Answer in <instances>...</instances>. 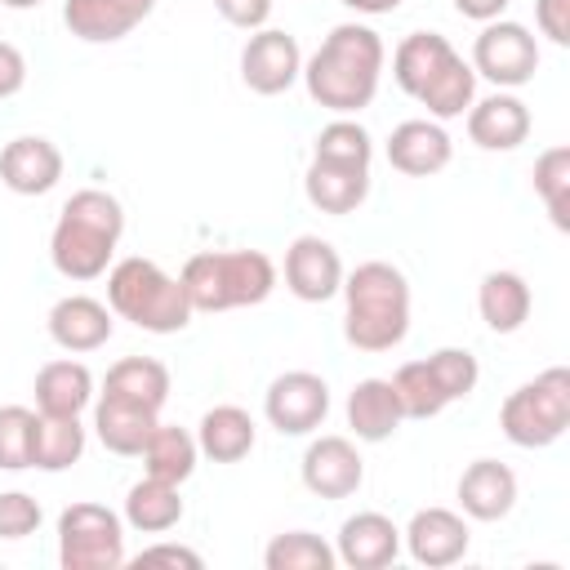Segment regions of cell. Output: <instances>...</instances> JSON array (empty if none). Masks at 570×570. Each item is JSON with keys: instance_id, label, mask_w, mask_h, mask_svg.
Instances as JSON below:
<instances>
[{"instance_id": "35", "label": "cell", "mask_w": 570, "mask_h": 570, "mask_svg": "<svg viewBox=\"0 0 570 570\" xmlns=\"http://www.w3.org/2000/svg\"><path fill=\"white\" fill-rule=\"evenodd\" d=\"M36 423H40L36 410H27V405H0V468L4 472L31 468Z\"/></svg>"}, {"instance_id": "29", "label": "cell", "mask_w": 570, "mask_h": 570, "mask_svg": "<svg viewBox=\"0 0 570 570\" xmlns=\"http://www.w3.org/2000/svg\"><path fill=\"white\" fill-rule=\"evenodd\" d=\"M138 459H142V476H156V481L183 485V481L196 472L200 445H196V436H191L187 428H178V423H156Z\"/></svg>"}, {"instance_id": "36", "label": "cell", "mask_w": 570, "mask_h": 570, "mask_svg": "<svg viewBox=\"0 0 570 570\" xmlns=\"http://www.w3.org/2000/svg\"><path fill=\"white\" fill-rule=\"evenodd\" d=\"M534 191L543 196L552 223L566 232L570 218H566V196H570V147H548L539 160H534Z\"/></svg>"}, {"instance_id": "1", "label": "cell", "mask_w": 570, "mask_h": 570, "mask_svg": "<svg viewBox=\"0 0 570 570\" xmlns=\"http://www.w3.org/2000/svg\"><path fill=\"white\" fill-rule=\"evenodd\" d=\"M383 62H387V49H383V36L365 22H338L321 45L316 53L303 62V85H307V98L334 116H356L374 102L379 94V80H383Z\"/></svg>"}, {"instance_id": "32", "label": "cell", "mask_w": 570, "mask_h": 570, "mask_svg": "<svg viewBox=\"0 0 570 570\" xmlns=\"http://www.w3.org/2000/svg\"><path fill=\"white\" fill-rule=\"evenodd\" d=\"M263 566L267 570H334L338 557H334V548L321 534H312V530H285V534H276L263 548Z\"/></svg>"}, {"instance_id": "9", "label": "cell", "mask_w": 570, "mask_h": 570, "mask_svg": "<svg viewBox=\"0 0 570 570\" xmlns=\"http://www.w3.org/2000/svg\"><path fill=\"white\" fill-rule=\"evenodd\" d=\"M472 71L485 76L494 89H521L539 71V40L525 22L494 18L481 22V36L472 40Z\"/></svg>"}, {"instance_id": "5", "label": "cell", "mask_w": 570, "mask_h": 570, "mask_svg": "<svg viewBox=\"0 0 570 570\" xmlns=\"http://www.w3.org/2000/svg\"><path fill=\"white\" fill-rule=\"evenodd\" d=\"M178 281L191 312L258 307L276 289V263L263 249H200L183 263Z\"/></svg>"}, {"instance_id": "39", "label": "cell", "mask_w": 570, "mask_h": 570, "mask_svg": "<svg viewBox=\"0 0 570 570\" xmlns=\"http://www.w3.org/2000/svg\"><path fill=\"white\" fill-rule=\"evenodd\" d=\"M214 9L223 13V22H232L240 31H258L272 18V0H214Z\"/></svg>"}, {"instance_id": "19", "label": "cell", "mask_w": 570, "mask_h": 570, "mask_svg": "<svg viewBox=\"0 0 570 570\" xmlns=\"http://www.w3.org/2000/svg\"><path fill=\"white\" fill-rule=\"evenodd\" d=\"M334 557L352 570H383L401 557V530L392 517L383 512H356L338 525V543Z\"/></svg>"}, {"instance_id": "14", "label": "cell", "mask_w": 570, "mask_h": 570, "mask_svg": "<svg viewBox=\"0 0 570 570\" xmlns=\"http://www.w3.org/2000/svg\"><path fill=\"white\" fill-rule=\"evenodd\" d=\"M468 539H472V534H468V521H463L454 508H419V512L410 517V525L401 530L405 552H410L419 566H432V570L463 561Z\"/></svg>"}, {"instance_id": "2", "label": "cell", "mask_w": 570, "mask_h": 570, "mask_svg": "<svg viewBox=\"0 0 570 570\" xmlns=\"http://www.w3.org/2000/svg\"><path fill=\"white\" fill-rule=\"evenodd\" d=\"M343 338L356 352H392L410 334V281L396 263L370 258L343 272Z\"/></svg>"}, {"instance_id": "45", "label": "cell", "mask_w": 570, "mask_h": 570, "mask_svg": "<svg viewBox=\"0 0 570 570\" xmlns=\"http://www.w3.org/2000/svg\"><path fill=\"white\" fill-rule=\"evenodd\" d=\"M4 9H36V4H45V0H0Z\"/></svg>"}, {"instance_id": "11", "label": "cell", "mask_w": 570, "mask_h": 570, "mask_svg": "<svg viewBox=\"0 0 570 570\" xmlns=\"http://www.w3.org/2000/svg\"><path fill=\"white\" fill-rule=\"evenodd\" d=\"M303 76V49L289 31L281 27H258L249 31L245 49H240V80L263 94V98H276L285 94L294 80Z\"/></svg>"}, {"instance_id": "18", "label": "cell", "mask_w": 570, "mask_h": 570, "mask_svg": "<svg viewBox=\"0 0 570 570\" xmlns=\"http://www.w3.org/2000/svg\"><path fill=\"white\" fill-rule=\"evenodd\" d=\"M49 338L62 347V352H98L111 330H116V312L89 294H67L49 307Z\"/></svg>"}, {"instance_id": "21", "label": "cell", "mask_w": 570, "mask_h": 570, "mask_svg": "<svg viewBox=\"0 0 570 570\" xmlns=\"http://www.w3.org/2000/svg\"><path fill=\"white\" fill-rule=\"evenodd\" d=\"M459 508L472 521H503L517 508V472L499 459H476L459 476Z\"/></svg>"}, {"instance_id": "38", "label": "cell", "mask_w": 570, "mask_h": 570, "mask_svg": "<svg viewBox=\"0 0 570 570\" xmlns=\"http://www.w3.org/2000/svg\"><path fill=\"white\" fill-rule=\"evenodd\" d=\"M40 503L27 490H4L0 494V539H27L40 530Z\"/></svg>"}, {"instance_id": "23", "label": "cell", "mask_w": 570, "mask_h": 570, "mask_svg": "<svg viewBox=\"0 0 570 570\" xmlns=\"http://www.w3.org/2000/svg\"><path fill=\"white\" fill-rule=\"evenodd\" d=\"M530 307H534V294L525 285L521 272H485L481 276V289H476V312L481 321L494 330V334H517L525 321H530Z\"/></svg>"}, {"instance_id": "28", "label": "cell", "mask_w": 570, "mask_h": 570, "mask_svg": "<svg viewBox=\"0 0 570 570\" xmlns=\"http://www.w3.org/2000/svg\"><path fill=\"white\" fill-rule=\"evenodd\" d=\"M254 436H258V428H254L249 410H240V405H214L196 423V445L214 463H240L254 450Z\"/></svg>"}, {"instance_id": "31", "label": "cell", "mask_w": 570, "mask_h": 570, "mask_svg": "<svg viewBox=\"0 0 570 570\" xmlns=\"http://www.w3.org/2000/svg\"><path fill=\"white\" fill-rule=\"evenodd\" d=\"M40 414V410H36ZM85 428L80 419H53V414H40L36 423V450H31V468L40 472H67L71 463H80L85 454Z\"/></svg>"}, {"instance_id": "22", "label": "cell", "mask_w": 570, "mask_h": 570, "mask_svg": "<svg viewBox=\"0 0 570 570\" xmlns=\"http://www.w3.org/2000/svg\"><path fill=\"white\" fill-rule=\"evenodd\" d=\"M94 405V374L85 361H49L36 374V410L53 419H80Z\"/></svg>"}, {"instance_id": "7", "label": "cell", "mask_w": 570, "mask_h": 570, "mask_svg": "<svg viewBox=\"0 0 570 570\" xmlns=\"http://www.w3.org/2000/svg\"><path fill=\"white\" fill-rule=\"evenodd\" d=\"M499 428L521 450L557 445L570 428V370L552 365L530 383H521L517 392H508V401L499 405Z\"/></svg>"}, {"instance_id": "12", "label": "cell", "mask_w": 570, "mask_h": 570, "mask_svg": "<svg viewBox=\"0 0 570 570\" xmlns=\"http://www.w3.org/2000/svg\"><path fill=\"white\" fill-rule=\"evenodd\" d=\"M303 485L316 494V499H347L361 490L365 481V459L361 450L352 445V436H338V432H325L316 436L307 450H303Z\"/></svg>"}, {"instance_id": "27", "label": "cell", "mask_w": 570, "mask_h": 570, "mask_svg": "<svg viewBox=\"0 0 570 570\" xmlns=\"http://www.w3.org/2000/svg\"><path fill=\"white\" fill-rule=\"evenodd\" d=\"M347 428L356 441H387L401 428V405L392 392V379H361L347 392Z\"/></svg>"}, {"instance_id": "6", "label": "cell", "mask_w": 570, "mask_h": 570, "mask_svg": "<svg viewBox=\"0 0 570 570\" xmlns=\"http://www.w3.org/2000/svg\"><path fill=\"white\" fill-rule=\"evenodd\" d=\"M107 307L147 334H178L196 316L183 281L142 254L107 267Z\"/></svg>"}, {"instance_id": "25", "label": "cell", "mask_w": 570, "mask_h": 570, "mask_svg": "<svg viewBox=\"0 0 570 570\" xmlns=\"http://www.w3.org/2000/svg\"><path fill=\"white\" fill-rule=\"evenodd\" d=\"M303 191L321 214H352L365 205L370 196V169H352V165H330V160H312L303 174Z\"/></svg>"}, {"instance_id": "41", "label": "cell", "mask_w": 570, "mask_h": 570, "mask_svg": "<svg viewBox=\"0 0 570 570\" xmlns=\"http://www.w3.org/2000/svg\"><path fill=\"white\" fill-rule=\"evenodd\" d=\"M27 85V58L18 45L0 40V98H13Z\"/></svg>"}, {"instance_id": "34", "label": "cell", "mask_w": 570, "mask_h": 570, "mask_svg": "<svg viewBox=\"0 0 570 570\" xmlns=\"http://www.w3.org/2000/svg\"><path fill=\"white\" fill-rule=\"evenodd\" d=\"M392 392H396L401 419H436V414L450 405L445 392L436 387L428 361H405V365L392 374Z\"/></svg>"}, {"instance_id": "26", "label": "cell", "mask_w": 570, "mask_h": 570, "mask_svg": "<svg viewBox=\"0 0 570 570\" xmlns=\"http://www.w3.org/2000/svg\"><path fill=\"white\" fill-rule=\"evenodd\" d=\"M102 396H116V401H129V405H142V410L160 414L165 401H169V370L156 356H125L107 370Z\"/></svg>"}, {"instance_id": "30", "label": "cell", "mask_w": 570, "mask_h": 570, "mask_svg": "<svg viewBox=\"0 0 570 570\" xmlns=\"http://www.w3.org/2000/svg\"><path fill=\"white\" fill-rule=\"evenodd\" d=\"M183 521V494L169 481L142 476L129 485L125 494V525H134L138 534H165Z\"/></svg>"}, {"instance_id": "13", "label": "cell", "mask_w": 570, "mask_h": 570, "mask_svg": "<svg viewBox=\"0 0 570 570\" xmlns=\"http://www.w3.org/2000/svg\"><path fill=\"white\" fill-rule=\"evenodd\" d=\"M285 289L298 303H325L343 289V258L325 236H294L285 249Z\"/></svg>"}, {"instance_id": "42", "label": "cell", "mask_w": 570, "mask_h": 570, "mask_svg": "<svg viewBox=\"0 0 570 570\" xmlns=\"http://www.w3.org/2000/svg\"><path fill=\"white\" fill-rule=\"evenodd\" d=\"M156 561L200 570V552H191V548H183V543H151V548H142V552H138V566H156Z\"/></svg>"}, {"instance_id": "20", "label": "cell", "mask_w": 570, "mask_h": 570, "mask_svg": "<svg viewBox=\"0 0 570 570\" xmlns=\"http://www.w3.org/2000/svg\"><path fill=\"white\" fill-rule=\"evenodd\" d=\"M151 9H156V0H67L62 22L76 40L111 45V40H125Z\"/></svg>"}, {"instance_id": "37", "label": "cell", "mask_w": 570, "mask_h": 570, "mask_svg": "<svg viewBox=\"0 0 570 570\" xmlns=\"http://www.w3.org/2000/svg\"><path fill=\"white\" fill-rule=\"evenodd\" d=\"M423 361H428V370H432V379H436V387L445 392L450 405L463 401V396H472V387L481 379V365H476V356L468 347H436Z\"/></svg>"}, {"instance_id": "10", "label": "cell", "mask_w": 570, "mask_h": 570, "mask_svg": "<svg viewBox=\"0 0 570 570\" xmlns=\"http://www.w3.org/2000/svg\"><path fill=\"white\" fill-rule=\"evenodd\" d=\"M263 414L281 436H307L330 414V383L312 370H285L267 383Z\"/></svg>"}, {"instance_id": "43", "label": "cell", "mask_w": 570, "mask_h": 570, "mask_svg": "<svg viewBox=\"0 0 570 570\" xmlns=\"http://www.w3.org/2000/svg\"><path fill=\"white\" fill-rule=\"evenodd\" d=\"M508 4H512V0H454V9H459L463 18H472V22H494V18L508 13Z\"/></svg>"}, {"instance_id": "24", "label": "cell", "mask_w": 570, "mask_h": 570, "mask_svg": "<svg viewBox=\"0 0 570 570\" xmlns=\"http://www.w3.org/2000/svg\"><path fill=\"white\" fill-rule=\"evenodd\" d=\"M156 423H160L156 410L129 405V401H116V396H102V392H98V401H94V432H98V441H102L111 454H120V459H138Z\"/></svg>"}, {"instance_id": "16", "label": "cell", "mask_w": 570, "mask_h": 570, "mask_svg": "<svg viewBox=\"0 0 570 570\" xmlns=\"http://www.w3.org/2000/svg\"><path fill=\"white\" fill-rule=\"evenodd\" d=\"M454 156V142L450 134L441 129V120H401L392 134H387V165L405 178H432L450 165Z\"/></svg>"}, {"instance_id": "8", "label": "cell", "mask_w": 570, "mask_h": 570, "mask_svg": "<svg viewBox=\"0 0 570 570\" xmlns=\"http://www.w3.org/2000/svg\"><path fill=\"white\" fill-rule=\"evenodd\" d=\"M62 570H116L125 566V517L102 503H71L58 517Z\"/></svg>"}, {"instance_id": "17", "label": "cell", "mask_w": 570, "mask_h": 570, "mask_svg": "<svg viewBox=\"0 0 570 570\" xmlns=\"http://www.w3.org/2000/svg\"><path fill=\"white\" fill-rule=\"evenodd\" d=\"M62 178V151L40 138V134H22L13 142H4L0 151V183L13 196H45L53 191Z\"/></svg>"}, {"instance_id": "33", "label": "cell", "mask_w": 570, "mask_h": 570, "mask_svg": "<svg viewBox=\"0 0 570 570\" xmlns=\"http://www.w3.org/2000/svg\"><path fill=\"white\" fill-rule=\"evenodd\" d=\"M312 160H330V165H352V169H370L374 160V138L365 134V125H356L352 116H334L312 147Z\"/></svg>"}, {"instance_id": "40", "label": "cell", "mask_w": 570, "mask_h": 570, "mask_svg": "<svg viewBox=\"0 0 570 570\" xmlns=\"http://www.w3.org/2000/svg\"><path fill=\"white\" fill-rule=\"evenodd\" d=\"M534 22L552 45H570V0H534Z\"/></svg>"}, {"instance_id": "3", "label": "cell", "mask_w": 570, "mask_h": 570, "mask_svg": "<svg viewBox=\"0 0 570 570\" xmlns=\"http://www.w3.org/2000/svg\"><path fill=\"white\" fill-rule=\"evenodd\" d=\"M392 80L432 120H454L476 98V71L441 31H410L392 53Z\"/></svg>"}, {"instance_id": "15", "label": "cell", "mask_w": 570, "mask_h": 570, "mask_svg": "<svg viewBox=\"0 0 570 570\" xmlns=\"http://www.w3.org/2000/svg\"><path fill=\"white\" fill-rule=\"evenodd\" d=\"M530 107L512 89H494L468 107V138L481 151H517L530 138Z\"/></svg>"}, {"instance_id": "4", "label": "cell", "mask_w": 570, "mask_h": 570, "mask_svg": "<svg viewBox=\"0 0 570 570\" xmlns=\"http://www.w3.org/2000/svg\"><path fill=\"white\" fill-rule=\"evenodd\" d=\"M125 232V209L111 191L102 187H80L62 205L53 236H49V258L67 281H98L107 276L116 245Z\"/></svg>"}, {"instance_id": "44", "label": "cell", "mask_w": 570, "mask_h": 570, "mask_svg": "<svg viewBox=\"0 0 570 570\" xmlns=\"http://www.w3.org/2000/svg\"><path fill=\"white\" fill-rule=\"evenodd\" d=\"M343 4H347V9H356V13H370V18L401 9V0H343Z\"/></svg>"}]
</instances>
